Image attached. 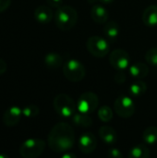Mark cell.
<instances>
[{
	"mask_svg": "<svg viewBox=\"0 0 157 158\" xmlns=\"http://www.w3.org/2000/svg\"><path fill=\"white\" fill-rule=\"evenodd\" d=\"M49 148L55 153H66L75 144L73 128L66 122L56 124L50 131L47 138Z\"/></svg>",
	"mask_w": 157,
	"mask_h": 158,
	"instance_id": "cell-1",
	"label": "cell"
},
{
	"mask_svg": "<svg viewBox=\"0 0 157 158\" xmlns=\"http://www.w3.org/2000/svg\"><path fill=\"white\" fill-rule=\"evenodd\" d=\"M55 23L59 30L69 31L78 21L77 10L70 6H62L58 7L54 15Z\"/></svg>",
	"mask_w": 157,
	"mask_h": 158,
	"instance_id": "cell-2",
	"label": "cell"
},
{
	"mask_svg": "<svg viewBox=\"0 0 157 158\" xmlns=\"http://www.w3.org/2000/svg\"><path fill=\"white\" fill-rule=\"evenodd\" d=\"M53 106L55 111L63 118H72L77 112V104L66 94H57L53 101Z\"/></svg>",
	"mask_w": 157,
	"mask_h": 158,
	"instance_id": "cell-3",
	"label": "cell"
},
{
	"mask_svg": "<svg viewBox=\"0 0 157 158\" xmlns=\"http://www.w3.org/2000/svg\"><path fill=\"white\" fill-rule=\"evenodd\" d=\"M45 149V142L42 139L31 138L24 141L19 147V155L23 158H38Z\"/></svg>",
	"mask_w": 157,
	"mask_h": 158,
	"instance_id": "cell-4",
	"label": "cell"
},
{
	"mask_svg": "<svg viewBox=\"0 0 157 158\" xmlns=\"http://www.w3.org/2000/svg\"><path fill=\"white\" fill-rule=\"evenodd\" d=\"M63 73L67 80L72 82H78L84 79L86 69L82 63L77 59H69L63 66Z\"/></svg>",
	"mask_w": 157,
	"mask_h": 158,
	"instance_id": "cell-5",
	"label": "cell"
},
{
	"mask_svg": "<svg viewBox=\"0 0 157 158\" xmlns=\"http://www.w3.org/2000/svg\"><path fill=\"white\" fill-rule=\"evenodd\" d=\"M86 47L88 52L95 57L102 58L105 56L109 51V43L105 38L101 36H92L87 40Z\"/></svg>",
	"mask_w": 157,
	"mask_h": 158,
	"instance_id": "cell-6",
	"label": "cell"
},
{
	"mask_svg": "<svg viewBox=\"0 0 157 158\" xmlns=\"http://www.w3.org/2000/svg\"><path fill=\"white\" fill-rule=\"evenodd\" d=\"M99 105V99L97 94L93 92H86L82 94L77 102V110L84 114H92L94 112Z\"/></svg>",
	"mask_w": 157,
	"mask_h": 158,
	"instance_id": "cell-7",
	"label": "cell"
},
{
	"mask_svg": "<svg viewBox=\"0 0 157 158\" xmlns=\"http://www.w3.org/2000/svg\"><path fill=\"white\" fill-rule=\"evenodd\" d=\"M114 108L118 117L122 118H130L135 113V104L133 100L127 95L118 96L114 103Z\"/></svg>",
	"mask_w": 157,
	"mask_h": 158,
	"instance_id": "cell-8",
	"label": "cell"
},
{
	"mask_svg": "<svg viewBox=\"0 0 157 158\" xmlns=\"http://www.w3.org/2000/svg\"><path fill=\"white\" fill-rule=\"evenodd\" d=\"M130 59L129 53L123 49L113 50L109 56V62L111 66L119 71H122L129 67Z\"/></svg>",
	"mask_w": 157,
	"mask_h": 158,
	"instance_id": "cell-9",
	"label": "cell"
},
{
	"mask_svg": "<svg viewBox=\"0 0 157 158\" xmlns=\"http://www.w3.org/2000/svg\"><path fill=\"white\" fill-rule=\"evenodd\" d=\"M79 149L83 154H92L97 147V140L92 132H85L79 139Z\"/></svg>",
	"mask_w": 157,
	"mask_h": 158,
	"instance_id": "cell-10",
	"label": "cell"
},
{
	"mask_svg": "<svg viewBox=\"0 0 157 158\" xmlns=\"http://www.w3.org/2000/svg\"><path fill=\"white\" fill-rule=\"evenodd\" d=\"M21 117L22 109L17 106H13L5 111L3 116V122L6 127H14L20 121Z\"/></svg>",
	"mask_w": 157,
	"mask_h": 158,
	"instance_id": "cell-11",
	"label": "cell"
},
{
	"mask_svg": "<svg viewBox=\"0 0 157 158\" xmlns=\"http://www.w3.org/2000/svg\"><path fill=\"white\" fill-rule=\"evenodd\" d=\"M54 17L53 10L49 6L42 5L36 7L34 10V19L37 22L41 24H47L49 23Z\"/></svg>",
	"mask_w": 157,
	"mask_h": 158,
	"instance_id": "cell-12",
	"label": "cell"
},
{
	"mask_svg": "<svg viewBox=\"0 0 157 158\" xmlns=\"http://www.w3.org/2000/svg\"><path fill=\"white\" fill-rule=\"evenodd\" d=\"M99 136L106 145H114L118 142L117 131L110 126H102L99 129Z\"/></svg>",
	"mask_w": 157,
	"mask_h": 158,
	"instance_id": "cell-13",
	"label": "cell"
},
{
	"mask_svg": "<svg viewBox=\"0 0 157 158\" xmlns=\"http://www.w3.org/2000/svg\"><path fill=\"white\" fill-rule=\"evenodd\" d=\"M91 17L98 24H105L108 20V11L101 5H94L91 9Z\"/></svg>",
	"mask_w": 157,
	"mask_h": 158,
	"instance_id": "cell-14",
	"label": "cell"
},
{
	"mask_svg": "<svg viewBox=\"0 0 157 158\" xmlns=\"http://www.w3.org/2000/svg\"><path fill=\"white\" fill-rule=\"evenodd\" d=\"M143 22L148 27H155L157 25V6L151 5L145 8L143 13Z\"/></svg>",
	"mask_w": 157,
	"mask_h": 158,
	"instance_id": "cell-15",
	"label": "cell"
},
{
	"mask_svg": "<svg viewBox=\"0 0 157 158\" xmlns=\"http://www.w3.org/2000/svg\"><path fill=\"white\" fill-rule=\"evenodd\" d=\"M120 28L116 21H107L104 27V34L105 39L109 42H114L118 39L119 35Z\"/></svg>",
	"mask_w": 157,
	"mask_h": 158,
	"instance_id": "cell-16",
	"label": "cell"
},
{
	"mask_svg": "<svg viewBox=\"0 0 157 158\" xmlns=\"http://www.w3.org/2000/svg\"><path fill=\"white\" fill-rule=\"evenodd\" d=\"M149 73V68L143 62H136L130 67V74L132 78L142 80Z\"/></svg>",
	"mask_w": 157,
	"mask_h": 158,
	"instance_id": "cell-17",
	"label": "cell"
},
{
	"mask_svg": "<svg viewBox=\"0 0 157 158\" xmlns=\"http://www.w3.org/2000/svg\"><path fill=\"white\" fill-rule=\"evenodd\" d=\"M44 64L48 69H56L60 68L63 64L62 56L59 54L55 53V52L48 53L44 56Z\"/></svg>",
	"mask_w": 157,
	"mask_h": 158,
	"instance_id": "cell-18",
	"label": "cell"
},
{
	"mask_svg": "<svg viewBox=\"0 0 157 158\" xmlns=\"http://www.w3.org/2000/svg\"><path fill=\"white\" fill-rule=\"evenodd\" d=\"M128 158H150V150L145 144H137L129 151Z\"/></svg>",
	"mask_w": 157,
	"mask_h": 158,
	"instance_id": "cell-19",
	"label": "cell"
},
{
	"mask_svg": "<svg viewBox=\"0 0 157 158\" xmlns=\"http://www.w3.org/2000/svg\"><path fill=\"white\" fill-rule=\"evenodd\" d=\"M72 121L75 125L82 128H89L93 125V119L90 115L81 113L79 111L72 116Z\"/></svg>",
	"mask_w": 157,
	"mask_h": 158,
	"instance_id": "cell-20",
	"label": "cell"
},
{
	"mask_svg": "<svg viewBox=\"0 0 157 158\" xmlns=\"http://www.w3.org/2000/svg\"><path fill=\"white\" fill-rule=\"evenodd\" d=\"M146 90H147L146 83L144 81H143L142 80H138L130 84V86L129 88V93L131 96L140 97L145 94Z\"/></svg>",
	"mask_w": 157,
	"mask_h": 158,
	"instance_id": "cell-21",
	"label": "cell"
},
{
	"mask_svg": "<svg viewBox=\"0 0 157 158\" xmlns=\"http://www.w3.org/2000/svg\"><path fill=\"white\" fill-rule=\"evenodd\" d=\"M143 140L144 143L154 145L157 143V127L151 126L144 130L143 132Z\"/></svg>",
	"mask_w": 157,
	"mask_h": 158,
	"instance_id": "cell-22",
	"label": "cell"
},
{
	"mask_svg": "<svg viewBox=\"0 0 157 158\" xmlns=\"http://www.w3.org/2000/svg\"><path fill=\"white\" fill-rule=\"evenodd\" d=\"M98 118L102 122H110L113 118V111L108 106H103L98 109Z\"/></svg>",
	"mask_w": 157,
	"mask_h": 158,
	"instance_id": "cell-23",
	"label": "cell"
},
{
	"mask_svg": "<svg viewBox=\"0 0 157 158\" xmlns=\"http://www.w3.org/2000/svg\"><path fill=\"white\" fill-rule=\"evenodd\" d=\"M39 113H40V109L35 105H29L22 108V116L28 118H35L39 115Z\"/></svg>",
	"mask_w": 157,
	"mask_h": 158,
	"instance_id": "cell-24",
	"label": "cell"
},
{
	"mask_svg": "<svg viewBox=\"0 0 157 158\" xmlns=\"http://www.w3.org/2000/svg\"><path fill=\"white\" fill-rule=\"evenodd\" d=\"M145 59L149 65L157 67V47L149 49L145 54Z\"/></svg>",
	"mask_w": 157,
	"mask_h": 158,
	"instance_id": "cell-25",
	"label": "cell"
},
{
	"mask_svg": "<svg viewBox=\"0 0 157 158\" xmlns=\"http://www.w3.org/2000/svg\"><path fill=\"white\" fill-rule=\"evenodd\" d=\"M107 158H123V155L119 149L113 147L107 151Z\"/></svg>",
	"mask_w": 157,
	"mask_h": 158,
	"instance_id": "cell-26",
	"label": "cell"
},
{
	"mask_svg": "<svg viewBox=\"0 0 157 158\" xmlns=\"http://www.w3.org/2000/svg\"><path fill=\"white\" fill-rule=\"evenodd\" d=\"M46 3H47V6H49L50 7L58 8L62 6L63 0H46Z\"/></svg>",
	"mask_w": 157,
	"mask_h": 158,
	"instance_id": "cell-27",
	"label": "cell"
},
{
	"mask_svg": "<svg viewBox=\"0 0 157 158\" xmlns=\"http://www.w3.org/2000/svg\"><path fill=\"white\" fill-rule=\"evenodd\" d=\"M11 4V0H0V13L4 12L8 8Z\"/></svg>",
	"mask_w": 157,
	"mask_h": 158,
	"instance_id": "cell-28",
	"label": "cell"
},
{
	"mask_svg": "<svg viewBox=\"0 0 157 158\" xmlns=\"http://www.w3.org/2000/svg\"><path fill=\"white\" fill-rule=\"evenodd\" d=\"M126 80V76L124 75V73L122 71H119L118 73H117V75L115 76V81L117 82H119V83H122L124 82Z\"/></svg>",
	"mask_w": 157,
	"mask_h": 158,
	"instance_id": "cell-29",
	"label": "cell"
},
{
	"mask_svg": "<svg viewBox=\"0 0 157 158\" xmlns=\"http://www.w3.org/2000/svg\"><path fill=\"white\" fill-rule=\"evenodd\" d=\"M6 71V63L5 60L0 58V75H3Z\"/></svg>",
	"mask_w": 157,
	"mask_h": 158,
	"instance_id": "cell-30",
	"label": "cell"
},
{
	"mask_svg": "<svg viewBox=\"0 0 157 158\" xmlns=\"http://www.w3.org/2000/svg\"><path fill=\"white\" fill-rule=\"evenodd\" d=\"M61 158H77V156L72 153H64Z\"/></svg>",
	"mask_w": 157,
	"mask_h": 158,
	"instance_id": "cell-31",
	"label": "cell"
},
{
	"mask_svg": "<svg viewBox=\"0 0 157 158\" xmlns=\"http://www.w3.org/2000/svg\"><path fill=\"white\" fill-rule=\"evenodd\" d=\"M101 2H103V3H105V4H110V3H112L114 0H100Z\"/></svg>",
	"mask_w": 157,
	"mask_h": 158,
	"instance_id": "cell-32",
	"label": "cell"
},
{
	"mask_svg": "<svg viewBox=\"0 0 157 158\" xmlns=\"http://www.w3.org/2000/svg\"><path fill=\"white\" fill-rule=\"evenodd\" d=\"M0 158H9L6 155H5V154H0Z\"/></svg>",
	"mask_w": 157,
	"mask_h": 158,
	"instance_id": "cell-33",
	"label": "cell"
}]
</instances>
